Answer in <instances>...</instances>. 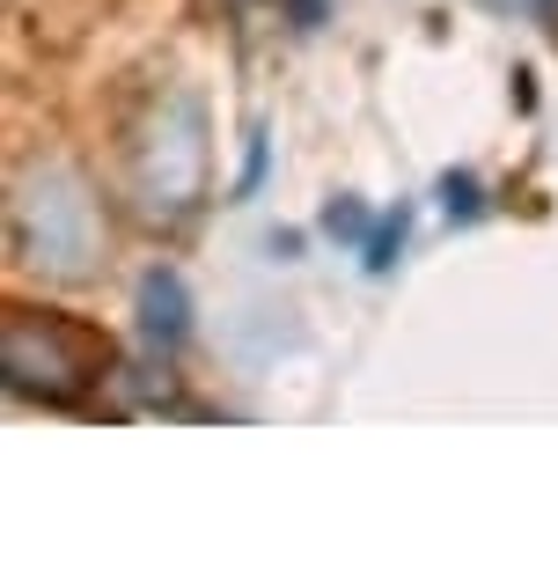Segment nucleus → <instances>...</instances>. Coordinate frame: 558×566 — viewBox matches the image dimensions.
<instances>
[{
  "mask_svg": "<svg viewBox=\"0 0 558 566\" xmlns=\"http://www.w3.org/2000/svg\"><path fill=\"white\" fill-rule=\"evenodd\" d=\"M15 251L52 273H88L96 258V207L74 177H30L15 199Z\"/></svg>",
  "mask_w": 558,
  "mask_h": 566,
  "instance_id": "f03ea898",
  "label": "nucleus"
},
{
  "mask_svg": "<svg viewBox=\"0 0 558 566\" xmlns=\"http://www.w3.org/2000/svg\"><path fill=\"white\" fill-rule=\"evenodd\" d=\"M147 324H155V332L162 338H177V280H147Z\"/></svg>",
  "mask_w": 558,
  "mask_h": 566,
  "instance_id": "7ed1b4c3",
  "label": "nucleus"
},
{
  "mask_svg": "<svg viewBox=\"0 0 558 566\" xmlns=\"http://www.w3.org/2000/svg\"><path fill=\"white\" fill-rule=\"evenodd\" d=\"M0 368H8L15 390L66 405V398H82L88 382L110 368V346L96 332H82V324L52 316V310H15L8 332H0Z\"/></svg>",
  "mask_w": 558,
  "mask_h": 566,
  "instance_id": "f257e3e1",
  "label": "nucleus"
}]
</instances>
